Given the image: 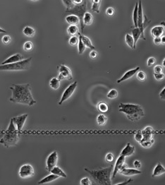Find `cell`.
Here are the masks:
<instances>
[{
	"label": "cell",
	"instance_id": "60",
	"mask_svg": "<svg viewBox=\"0 0 165 185\" xmlns=\"http://www.w3.org/2000/svg\"><path fill=\"white\" fill-rule=\"evenodd\" d=\"M31 1H41V0H31Z\"/></svg>",
	"mask_w": 165,
	"mask_h": 185
},
{
	"label": "cell",
	"instance_id": "32",
	"mask_svg": "<svg viewBox=\"0 0 165 185\" xmlns=\"http://www.w3.org/2000/svg\"><path fill=\"white\" fill-rule=\"evenodd\" d=\"M107 121V117L104 114H100L97 117V123L100 126H104Z\"/></svg>",
	"mask_w": 165,
	"mask_h": 185
},
{
	"label": "cell",
	"instance_id": "46",
	"mask_svg": "<svg viewBox=\"0 0 165 185\" xmlns=\"http://www.w3.org/2000/svg\"><path fill=\"white\" fill-rule=\"evenodd\" d=\"M1 40H2L4 44H9L11 42V40H12V39H11V37L9 35H5L2 37Z\"/></svg>",
	"mask_w": 165,
	"mask_h": 185
},
{
	"label": "cell",
	"instance_id": "51",
	"mask_svg": "<svg viewBox=\"0 0 165 185\" xmlns=\"http://www.w3.org/2000/svg\"><path fill=\"white\" fill-rule=\"evenodd\" d=\"M97 51H95V50H92V51L90 52V57H91V58H93V59H95V58H96L97 57Z\"/></svg>",
	"mask_w": 165,
	"mask_h": 185
},
{
	"label": "cell",
	"instance_id": "3",
	"mask_svg": "<svg viewBox=\"0 0 165 185\" xmlns=\"http://www.w3.org/2000/svg\"><path fill=\"white\" fill-rule=\"evenodd\" d=\"M85 170L91 175L92 177L100 184L110 185L112 184V173L113 172V166L102 168L100 170H90L85 168Z\"/></svg>",
	"mask_w": 165,
	"mask_h": 185
},
{
	"label": "cell",
	"instance_id": "36",
	"mask_svg": "<svg viewBox=\"0 0 165 185\" xmlns=\"http://www.w3.org/2000/svg\"><path fill=\"white\" fill-rule=\"evenodd\" d=\"M154 142H155V140H154V139H152L150 140H147V141H141V142H140V143L142 147L147 148L151 147L154 143Z\"/></svg>",
	"mask_w": 165,
	"mask_h": 185
},
{
	"label": "cell",
	"instance_id": "22",
	"mask_svg": "<svg viewBox=\"0 0 165 185\" xmlns=\"http://www.w3.org/2000/svg\"><path fill=\"white\" fill-rule=\"evenodd\" d=\"M59 177V176H58V175L51 173L50 175H49L47 177H45V178L41 179L40 182H38V184H47V183L52 182H53V181L56 180V179H57Z\"/></svg>",
	"mask_w": 165,
	"mask_h": 185
},
{
	"label": "cell",
	"instance_id": "50",
	"mask_svg": "<svg viewBox=\"0 0 165 185\" xmlns=\"http://www.w3.org/2000/svg\"><path fill=\"white\" fill-rule=\"evenodd\" d=\"M154 43L157 45H159L160 44H162V42H161V37L154 38Z\"/></svg>",
	"mask_w": 165,
	"mask_h": 185
},
{
	"label": "cell",
	"instance_id": "47",
	"mask_svg": "<svg viewBox=\"0 0 165 185\" xmlns=\"http://www.w3.org/2000/svg\"><path fill=\"white\" fill-rule=\"evenodd\" d=\"M155 63H156V59H155V57H150L149 59H147V65H148V67L153 66V65L155 64Z\"/></svg>",
	"mask_w": 165,
	"mask_h": 185
},
{
	"label": "cell",
	"instance_id": "20",
	"mask_svg": "<svg viewBox=\"0 0 165 185\" xmlns=\"http://www.w3.org/2000/svg\"><path fill=\"white\" fill-rule=\"evenodd\" d=\"M66 21L70 25H75L77 26L80 23V18L78 16L74 14H70L69 16H67L65 18Z\"/></svg>",
	"mask_w": 165,
	"mask_h": 185
},
{
	"label": "cell",
	"instance_id": "14",
	"mask_svg": "<svg viewBox=\"0 0 165 185\" xmlns=\"http://www.w3.org/2000/svg\"><path fill=\"white\" fill-rule=\"evenodd\" d=\"M119 173L122 174V175H125V176H134V175H140L141 174V171L139 170L138 169H134V168H128L126 167V166L124 167H123L119 172Z\"/></svg>",
	"mask_w": 165,
	"mask_h": 185
},
{
	"label": "cell",
	"instance_id": "21",
	"mask_svg": "<svg viewBox=\"0 0 165 185\" xmlns=\"http://www.w3.org/2000/svg\"><path fill=\"white\" fill-rule=\"evenodd\" d=\"M165 173V167L163 166L160 162H158L154 168V170L153 173V177L160 176V175H163Z\"/></svg>",
	"mask_w": 165,
	"mask_h": 185
},
{
	"label": "cell",
	"instance_id": "52",
	"mask_svg": "<svg viewBox=\"0 0 165 185\" xmlns=\"http://www.w3.org/2000/svg\"><path fill=\"white\" fill-rule=\"evenodd\" d=\"M159 96L160 99H162L163 100H165V87L162 90V91L159 93Z\"/></svg>",
	"mask_w": 165,
	"mask_h": 185
},
{
	"label": "cell",
	"instance_id": "17",
	"mask_svg": "<svg viewBox=\"0 0 165 185\" xmlns=\"http://www.w3.org/2000/svg\"><path fill=\"white\" fill-rule=\"evenodd\" d=\"M24 59V57L22 55H20L19 53L15 54V55L9 57L8 59H7L6 60H4L3 62H1V64H12V63L18 62L21 60Z\"/></svg>",
	"mask_w": 165,
	"mask_h": 185
},
{
	"label": "cell",
	"instance_id": "53",
	"mask_svg": "<svg viewBox=\"0 0 165 185\" xmlns=\"http://www.w3.org/2000/svg\"><path fill=\"white\" fill-rule=\"evenodd\" d=\"M134 167L136 168V169H140L141 167V162L139 160H135L134 162Z\"/></svg>",
	"mask_w": 165,
	"mask_h": 185
},
{
	"label": "cell",
	"instance_id": "11",
	"mask_svg": "<svg viewBox=\"0 0 165 185\" xmlns=\"http://www.w3.org/2000/svg\"><path fill=\"white\" fill-rule=\"evenodd\" d=\"M125 160H126V157L122 156V155H120L119 158L117 159V161L115 162V165H114V168L113 169V172H112V180L114 179V177H116L117 173H119V172L122 169L123 167H124L126 166L125 164Z\"/></svg>",
	"mask_w": 165,
	"mask_h": 185
},
{
	"label": "cell",
	"instance_id": "4",
	"mask_svg": "<svg viewBox=\"0 0 165 185\" xmlns=\"http://www.w3.org/2000/svg\"><path fill=\"white\" fill-rule=\"evenodd\" d=\"M32 57L24 59L18 62L7 64H0V71H25L31 67Z\"/></svg>",
	"mask_w": 165,
	"mask_h": 185
},
{
	"label": "cell",
	"instance_id": "1",
	"mask_svg": "<svg viewBox=\"0 0 165 185\" xmlns=\"http://www.w3.org/2000/svg\"><path fill=\"white\" fill-rule=\"evenodd\" d=\"M9 89L12 92V97L9 98L10 102L26 105L30 107L36 103V100L31 94V87L29 83L13 84Z\"/></svg>",
	"mask_w": 165,
	"mask_h": 185
},
{
	"label": "cell",
	"instance_id": "23",
	"mask_svg": "<svg viewBox=\"0 0 165 185\" xmlns=\"http://www.w3.org/2000/svg\"><path fill=\"white\" fill-rule=\"evenodd\" d=\"M78 35H79V36L80 37V38H81L82 42H83V44L85 45L86 48H88L92 50H95V46L93 45V43H92L91 40H90L89 38H88V37L85 36V35L80 34V33H78Z\"/></svg>",
	"mask_w": 165,
	"mask_h": 185
},
{
	"label": "cell",
	"instance_id": "6",
	"mask_svg": "<svg viewBox=\"0 0 165 185\" xmlns=\"http://www.w3.org/2000/svg\"><path fill=\"white\" fill-rule=\"evenodd\" d=\"M86 12V1L85 0L83 3L80 5H74V7L72 9H66V13H69L71 14H74L78 16L80 18V25H81V31H83L84 26L82 23V17H83L84 14Z\"/></svg>",
	"mask_w": 165,
	"mask_h": 185
},
{
	"label": "cell",
	"instance_id": "49",
	"mask_svg": "<svg viewBox=\"0 0 165 185\" xmlns=\"http://www.w3.org/2000/svg\"><path fill=\"white\" fill-rule=\"evenodd\" d=\"M106 14L107 15H108V16H113V15L114 14V9L113 8H112V7H109V8L107 9L106 10Z\"/></svg>",
	"mask_w": 165,
	"mask_h": 185
},
{
	"label": "cell",
	"instance_id": "56",
	"mask_svg": "<svg viewBox=\"0 0 165 185\" xmlns=\"http://www.w3.org/2000/svg\"><path fill=\"white\" fill-rule=\"evenodd\" d=\"M161 42H162V44L165 45V35L161 38Z\"/></svg>",
	"mask_w": 165,
	"mask_h": 185
},
{
	"label": "cell",
	"instance_id": "59",
	"mask_svg": "<svg viewBox=\"0 0 165 185\" xmlns=\"http://www.w3.org/2000/svg\"><path fill=\"white\" fill-rule=\"evenodd\" d=\"M162 66L165 67V58L164 59H163V61H162Z\"/></svg>",
	"mask_w": 165,
	"mask_h": 185
},
{
	"label": "cell",
	"instance_id": "7",
	"mask_svg": "<svg viewBox=\"0 0 165 185\" xmlns=\"http://www.w3.org/2000/svg\"><path fill=\"white\" fill-rule=\"evenodd\" d=\"M77 86H78V82L75 81L67 87V88L65 90L64 92L63 93L62 96H61V100H60L59 102V105H61L64 102H65L66 100H67L69 98H71V96L73 95V93H74L75 90H76V88H77Z\"/></svg>",
	"mask_w": 165,
	"mask_h": 185
},
{
	"label": "cell",
	"instance_id": "26",
	"mask_svg": "<svg viewBox=\"0 0 165 185\" xmlns=\"http://www.w3.org/2000/svg\"><path fill=\"white\" fill-rule=\"evenodd\" d=\"M50 173L52 174H54V175H57L59 177H64V178H66V177H67L66 174L61 169V168H60L59 167H58V166L57 165L54 166V167L52 168L51 170H50Z\"/></svg>",
	"mask_w": 165,
	"mask_h": 185
},
{
	"label": "cell",
	"instance_id": "29",
	"mask_svg": "<svg viewBox=\"0 0 165 185\" xmlns=\"http://www.w3.org/2000/svg\"><path fill=\"white\" fill-rule=\"evenodd\" d=\"M97 110L100 112L101 113H106L109 110L108 105L104 102H100L97 105Z\"/></svg>",
	"mask_w": 165,
	"mask_h": 185
},
{
	"label": "cell",
	"instance_id": "40",
	"mask_svg": "<svg viewBox=\"0 0 165 185\" xmlns=\"http://www.w3.org/2000/svg\"><path fill=\"white\" fill-rule=\"evenodd\" d=\"M134 138H135V140H136V141L139 142L140 143V142L142 140V139H143V136H142L141 131H138V132H137L135 134Z\"/></svg>",
	"mask_w": 165,
	"mask_h": 185
},
{
	"label": "cell",
	"instance_id": "18",
	"mask_svg": "<svg viewBox=\"0 0 165 185\" xmlns=\"http://www.w3.org/2000/svg\"><path fill=\"white\" fill-rule=\"evenodd\" d=\"M164 28L162 26H154L151 29V35L153 38H157V37H161L164 34Z\"/></svg>",
	"mask_w": 165,
	"mask_h": 185
},
{
	"label": "cell",
	"instance_id": "35",
	"mask_svg": "<svg viewBox=\"0 0 165 185\" xmlns=\"http://www.w3.org/2000/svg\"><path fill=\"white\" fill-rule=\"evenodd\" d=\"M85 49H86V47L85 45L83 44L81 38H80V37L79 36V40H78V54H79V55H82V54H83V52L85 51Z\"/></svg>",
	"mask_w": 165,
	"mask_h": 185
},
{
	"label": "cell",
	"instance_id": "15",
	"mask_svg": "<svg viewBox=\"0 0 165 185\" xmlns=\"http://www.w3.org/2000/svg\"><path fill=\"white\" fill-rule=\"evenodd\" d=\"M139 70H140V67H137L136 68L133 69H131V70H128V72H126L124 74H123V75L122 76V77H121V78H119V79L118 80L117 83H121V82L124 81H126V80L129 79L130 78L133 77V76H134L135 74H136V73L138 72Z\"/></svg>",
	"mask_w": 165,
	"mask_h": 185
},
{
	"label": "cell",
	"instance_id": "2",
	"mask_svg": "<svg viewBox=\"0 0 165 185\" xmlns=\"http://www.w3.org/2000/svg\"><path fill=\"white\" fill-rule=\"evenodd\" d=\"M119 112L125 114L129 120L135 121L140 119L144 116V111L141 106L137 104L121 103L119 106Z\"/></svg>",
	"mask_w": 165,
	"mask_h": 185
},
{
	"label": "cell",
	"instance_id": "27",
	"mask_svg": "<svg viewBox=\"0 0 165 185\" xmlns=\"http://www.w3.org/2000/svg\"><path fill=\"white\" fill-rule=\"evenodd\" d=\"M23 33L26 36L32 38L35 34V30L33 28L31 27V26H26L23 30Z\"/></svg>",
	"mask_w": 165,
	"mask_h": 185
},
{
	"label": "cell",
	"instance_id": "44",
	"mask_svg": "<svg viewBox=\"0 0 165 185\" xmlns=\"http://www.w3.org/2000/svg\"><path fill=\"white\" fill-rule=\"evenodd\" d=\"M80 184L81 185H91L92 182L88 177H84L80 180Z\"/></svg>",
	"mask_w": 165,
	"mask_h": 185
},
{
	"label": "cell",
	"instance_id": "43",
	"mask_svg": "<svg viewBox=\"0 0 165 185\" xmlns=\"http://www.w3.org/2000/svg\"><path fill=\"white\" fill-rule=\"evenodd\" d=\"M154 77H155V79L157 81H162V80L164 79L165 78V74H163V73H159V74H156L155 73L154 74Z\"/></svg>",
	"mask_w": 165,
	"mask_h": 185
},
{
	"label": "cell",
	"instance_id": "5",
	"mask_svg": "<svg viewBox=\"0 0 165 185\" xmlns=\"http://www.w3.org/2000/svg\"><path fill=\"white\" fill-rule=\"evenodd\" d=\"M19 141V132L17 130L7 129L4 134L3 137L0 139V143L6 148H9L16 145Z\"/></svg>",
	"mask_w": 165,
	"mask_h": 185
},
{
	"label": "cell",
	"instance_id": "41",
	"mask_svg": "<svg viewBox=\"0 0 165 185\" xmlns=\"http://www.w3.org/2000/svg\"><path fill=\"white\" fill-rule=\"evenodd\" d=\"M63 3L66 7V9H72L74 7V4L72 2V0H62Z\"/></svg>",
	"mask_w": 165,
	"mask_h": 185
},
{
	"label": "cell",
	"instance_id": "30",
	"mask_svg": "<svg viewBox=\"0 0 165 185\" xmlns=\"http://www.w3.org/2000/svg\"><path fill=\"white\" fill-rule=\"evenodd\" d=\"M138 2L136 3L135 5V8L134 10V13H133V20H134V23L135 27H138Z\"/></svg>",
	"mask_w": 165,
	"mask_h": 185
},
{
	"label": "cell",
	"instance_id": "54",
	"mask_svg": "<svg viewBox=\"0 0 165 185\" xmlns=\"http://www.w3.org/2000/svg\"><path fill=\"white\" fill-rule=\"evenodd\" d=\"M85 1V0H72V2L74 5H80Z\"/></svg>",
	"mask_w": 165,
	"mask_h": 185
},
{
	"label": "cell",
	"instance_id": "12",
	"mask_svg": "<svg viewBox=\"0 0 165 185\" xmlns=\"http://www.w3.org/2000/svg\"><path fill=\"white\" fill-rule=\"evenodd\" d=\"M58 160V154L57 151H54L47 157L46 160V169L47 170L50 172V170L54 166L57 165Z\"/></svg>",
	"mask_w": 165,
	"mask_h": 185
},
{
	"label": "cell",
	"instance_id": "9",
	"mask_svg": "<svg viewBox=\"0 0 165 185\" xmlns=\"http://www.w3.org/2000/svg\"><path fill=\"white\" fill-rule=\"evenodd\" d=\"M138 27L139 28L141 31L142 36L141 38L143 40H145V33H144V16H143V11H142V0H139L138 2Z\"/></svg>",
	"mask_w": 165,
	"mask_h": 185
},
{
	"label": "cell",
	"instance_id": "25",
	"mask_svg": "<svg viewBox=\"0 0 165 185\" xmlns=\"http://www.w3.org/2000/svg\"><path fill=\"white\" fill-rule=\"evenodd\" d=\"M132 36L134 39V48H136L138 39L142 36L141 31H140L139 28H135V29L132 30Z\"/></svg>",
	"mask_w": 165,
	"mask_h": 185
},
{
	"label": "cell",
	"instance_id": "58",
	"mask_svg": "<svg viewBox=\"0 0 165 185\" xmlns=\"http://www.w3.org/2000/svg\"><path fill=\"white\" fill-rule=\"evenodd\" d=\"M160 25L162 26L164 28H165V21H162V22H161Z\"/></svg>",
	"mask_w": 165,
	"mask_h": 185
},
{
	"label": "cell",
	"instance_id": "19",
	"mask_svg": "<svg viewBox=\"0 0 165 185\" xmlns=\"http://www.w3.org/2000/svg\"><path fill=\"white\" fill-rule=\"evenodd\" d=\"M135 152V147L134 146L131 145L130 143H128L126 144V146L123 148V149L121 151V155L122 156L127 157V156H130L131 155H133Z\"/></svg>",
	"mask_w": 165,
	"mask_h": 185
},
{
	"label": "cell",
	"instance_id": "8",
	"mask_svg": "<svg viewBox=\"0 0 165 185\" xmlns=\"http://www.w3.org/2000/svg\"><path fill=\"white\" fill-rule=\"evenodd\" d=\"M18 175L21 178H28L34 175V168L31 164H25L20 167Z\"/></svg>",
	"mask_w": 165,
	"mask_h": 185
},
{
	"label": "cell",
	"instance_id": "55",
	"mask_svg": "<svg viewBox=\"0 0 165 185\" xmlns=\"http://www.w3.org/2000/svg\"><path fill=\"white\" fill-rule=\"evenodd\" d=\"M133 181V179H129L128 181H127V182H120V183H118V184H117V185H121V184H128L129 182H132Z\"/></svg>",
	"mask_w": 165,
	"mask_h": 185
},
{
	"label": "cell",
	"instance_id": "42",
	"mask_svg": "<svg viewBox=\"0 0 165 185\" xmlns=\"http://www.w3.org/2000/svg\"><path fill=\"white\" fill-rule=\"evenodd\" d=\"M33 48V44L31 42H26L23 45V49L25 51H31Z\"/></svg>",
	"mask_w": 165,
	"mask_h": 185
},
{
	"label": "cell",
	"instance_id": "39",
	"mask_svg": "<svg viewBox=\"0 0 165 185\" xmlns=\"http://www.w3.org/2000/svg\"><path fill=\"white\" fill-rule=\"evenodd\" d=\"M136 74H137V78H138V80H140V81H145L146 78V75L142 71H139V72H137Z\"/></svg>",
	"mask_w": 165,
	"mask_h": 185
},
{
	"label": "cell",
	"instance_id": "37",
	"mask_svg": "<svg viewBox=\"0 0 165 185\" xmlns=\"http://www.w3.org/2000/svg\"><path fill=\"white\" fill-rule=\"evenodd\" d=\"M107 98L109 99H115L117 98L118 96V91H117L116 89H112L110 90V92H109L107 93Z\"/></svg>",
	"mask_w": 165,
	"mask_h": 185
},
{
	"label": "cell",
	"instance_id": "13",
	"mask_svg": "<svg viewBox=\"0 0 165 185\" xmlns=\"http://www.w3.org/2000/svg\"><path fill=\"white\" fill-rule=\"evenodd\" d=\"M28 115L27 114H24V115L18 116V117H14L12 119L13 121H14V124L16 125V128H17V130L18 132H21L22 129H23L24 124H25V122L27 119Z\"/></svg>",
	"mask_w": 165,
	"mask_h": 185
},
{
	"label": "cell",
	"instance_id": "16",
	"mask_svg": "<svg viewBox=\"0 0 165 185\" xmlns=\"http://www.w3.org/2000/svg\"><path fill=\"white\" fill-rule=\"evenodd\" d=\"M141 132L142 134V136H143V139H142V141H147V140L153 139L154 129L152 127H146L145 129H143L141 131Z\"/></svg>",
	"mask_w": 165,
	"mask_h": 185
},
{
	"label": "cell",
	"instance_id": "24",
	"mask_svg": "<svg viewBox=\"0 0 165 185\" xmlns=\"http://www.w3.org/2000/svg\"><path fill=\"white\" fill-rule=\"evenodd\" d=\"M93 21V16L91 13L86 12L82 17V23L84 26L91 25Z\"/></svg>",
	"mask_w": 165,
	"mask_h": 185
},
{
	"label": "cell",
	"instance_id": "28",
	"mask_svg": "<svg viewBox=\"0 0 165 185\" xmlns=\"http://www.w3.org/2000/svg\"><path fill=\"white\" fill-rule=\"evenodd\" d=\"M91 1H92V7H91L92 11L96 13H100L101 0H91Z\"/></svg>",
	"mask_w": 165,
	"mask_h": 185
},
{
	"label": "cell",
	"instance_id": "33",
	"mask_svg": "<svg viewBox=\"0 0 165 185\" xmlns=\"http://www.w3.org/2000/svg\"><path fill=\"white\" fill-rule=\"evenodd\" d=\"M125 40L126 44L128 45V47L131 49H135L134 48V39L133 38L132 35L130 34H126L125 37Z\"/></svg>",
	"mask_w": 165,
	"mask_h": 185
},
{
	"label": "cell",
	"instance_id": "57",
	"mask_svg": "<svg viewBox=\"0 0 165 185\" xmlns=\"http://www.w3.org/2000/svg\"><path fill=\"white\" fill-rule=\"evenodd\" d=\"M7 33V31H5V30L1 29V28H0V33Z\"/></svg>",
	"mask_w": 165,
	"mask_h": 185
},
{
	"label": "cell",
	"instance_id": "10",
	"mask_svg": "<svg viewBox=\"0 0 165 185\" xmlns=\"http://www.w3.org/2000/svg\"><path fill=\"white\" fill-rule=\"evenodd\" d=\"M59 75L58 78L61 81V80H71L73 78L71 71L68 67H66L64 64H61L59 67Z\"/></svg>",
	"mask_w": 165,
	"mask_h": 185
},
{
	"label": "cell",
	"instance_id": "48",
	"mask_svg": "<svg viewBox=\"0 0 165 185\" xmlns=\"http://www.w3.org/2000/svg\"><path fill=\"white\" fill-rule=\"evenodd\" d=\"M163 72V68L160 65H156L154 67V72L156 74H159V73H162Z\"/></svg>",
	"mask_w": 165,
	"mask_h": 185
},
{
	"label": "cell",
	"instance_id": "34",
	"mask_svg": "<svg viewBox=\"0 0 165 185\" xmlns=\"http://www.w3.org/2000/svg\"><path fill=\"white\" fill-rule=\"evenodd\" d=\"M67 33L70 35H76L78 33V28L77 26L70 25L67 29Z\"/></svg>",
	"mask_w": 165,
	"mask_h": 185
},
{
	"label": "cell",
	"instance_id": "45",
	"mask_svg": "<svg viewBox=\"0 0 165 185\" xmlns=\"http://www.w3.org/2000/svg\"><path fill=\"white\" fill-rule=\"evenodd\" d=\"M105 160L107 162H112L114 160V156L112 153H108L105 156Z\"/></svg>",
	"mask_w": 165,
	"mask_h": 185
},
{
	"label": "cell",
	"instance_id": "31",
	"mask_svg": "<svg viewBox=\"0 0 165 185\" xmlns=\"http://www.w3.org/2000/svg\"><path fill=\"white\" fill-rule=\"evenodd\" d=\"M50 86L52 89L57 90L60 86V80L58 78H52L50 81Z\"/></svg>",
	"mask_w": 165,
	"mask_h": 185
},
{
	"label": "cell",
	"instance_id": "38",
	"mask_svg": "<svg viewBox=\"0 0 165 185\" xmlns=\"http://www.w3.org/2000/svg\"><path fill=\"white\" fill-rule=\"evenodd\" d=\"M78 40H79V38H78V37H76V35H73V36L69 39V43L71 46L77 45L78 43Z\"/></svg>",
	"mask_w": 165,
	"mask_h": 185
}]
</instances>
